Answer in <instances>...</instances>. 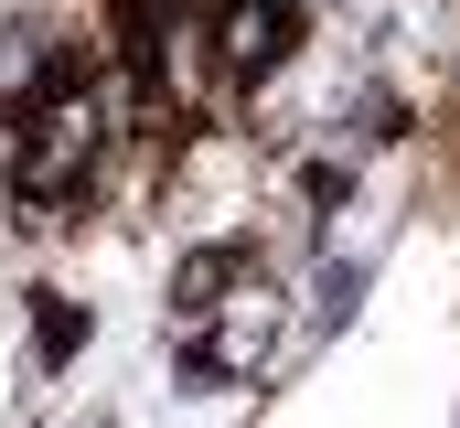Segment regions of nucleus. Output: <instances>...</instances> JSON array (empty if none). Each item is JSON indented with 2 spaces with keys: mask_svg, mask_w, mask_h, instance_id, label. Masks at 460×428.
I'll return each mask as SVG.
<instances>
[{
  "mask_svg": "<svg viewBox=\"0 0 460 428\" xmlns=\"http://www.w3.org/2000/svg\"><path fill=\"white\" fill-rule=\"evenodd\" d=\"M268 343H279V279H268L257 257H246L193 321H172V353H182L204 386H246V375L268 364Z\"/></svg>",
  "mask_w": 460,
  "mask_h": 428,
  "instance_id": "obj_1",
  "label": "nucleus"
},
{
  "mask_svg": "<svg viewBox=\"0 0 460 428\" xmlns=\"http://www.w3.org/2000/svg\"><path fill=\"white\" fill-rule=\"evenodd\" d=\"M311 32V0H215L204 11V43H215V76L226 86H268Z\"/></svg>",
  "mask_w": 460,
  "mask_h": 428,
  "instance_id": "obj_2",
  "label": "nucleus"
},
{
  "mask_svg": "<svg viewBox=\"0 0 460 428\" xmlns=\"http://www.w3.org/2000/svg\"><path fill=\"white\" fill-rule=\"evenodd\" d=\"M86 332H97V321H86L75 290H32V364H43V375H65V364L86 353Z\"/></svg>",
  "mask_w": 460,
  "mask_h": 428,
  "instance_id": "obj_3",
  "label": "nucleus"
},
{
  "mask_svg": "<svg viewBox=\"0 0 460 428\" xmlns=\"http://www.w3.org/2000/svg\"><path fill=\"white\" fill-rule=\"evenodd\" d=\"M246 257H257V246H235V236H226V246H193V257H172V321H193V311H204V300L235 279V268H246Z\"/></svg>",
  "mask_w": 460,
  "mask_h": 428,
  "instance_id": "obj_4",
  "label": "nucleus"
}]
</instances>
